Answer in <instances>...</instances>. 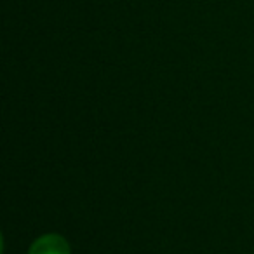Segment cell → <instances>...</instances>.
Listing matches in <instances>:
<instances>
[{
    "mask_svg": "<svg viewBox=\"0 0 254 254\" xmlns=\"http://www.w3.org/2000/svg\"><path fill=\"white\" fill-rule=\"evenodd\" d=\"M28 254H70V246L61 235L49 233L32 244Z\"/></svg>",
    "mask_w": 254,
    "mask_h": 254,
    "instance_id": "obj_1",
    "label": "cell"
}]
</instances>
